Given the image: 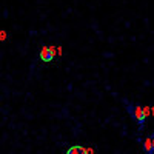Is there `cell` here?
I'll use <instances>...</instances> for the list:
<instances>
[{"mask_svg": "<svg viewBox=\"0 0 154 154\" xmlns=\"http://www.w3.org/2000/svg\"><path fill=\"white\" fill-rule=\"evenodd\" d=\"M65 154H89L86 148H83L82 145H71Z\"/></svg>", "mask_w": 154, "mask_h": 154, "instance_id": "obj_4", "label": "cell"}, {"mask_svg": "<svg viewBox=\"0 0 154 154\" xmlns=\"http://www.w3.org/2000/svg\"><path fill=\"white\" fill-rule=\"evenodd\" d=\"M140 145H142V151L145 154H154V133L140 140Z\"/></svg>", "mask_w": 154, "mask_h": 154, "instance_id": "obj_2", "label": "cell"}, {"mask_svg": "<svg viewBox=\"0 0 154 154\" xmlns=\"http://www.w3.org/2000/svg\"><path fill=\"white\" fill-rule=\"evenodd\" d=\"M122 103L125 106V111L128 112V116L131 117V120L136 123L139 133H142L146 126V120H148V116L151 114L149 106H143L137 103V102L133 100H128V99H122Z\"/></svg>", "mask_w": 154, "mask_h": 154, "instance_id": "obj_1", "label": "cell"}, {"mask_svg": "<svg viewBox=\"0 0 154 154\" xmlns=\"http://www.w3.org/2000/svg\"><path fill=\"white\" fill-rule=\"evenodd\" d=\"M6 38V32L5 31H0V40H5Z\"/></svg>", "mask_w": 154, "mask_h": 154, "instance_id": "obj_5", "label": "cell"}, {"mask_svg": "<svg viewBox=\"0 0 154 154\" xmlns=\"http://www.w3.org/2000/svg\"><path fill=\"white\" fill-rule=\"evenodd\" d=\"M40 60L48 63V62H53L54 57H56V53H54V48H51V46H43L40 49Z\"/></svg>", "mask_w": 154, "mask_h": 154, "instance_id": "obj_3", "label": "cell"}]
</instances>
